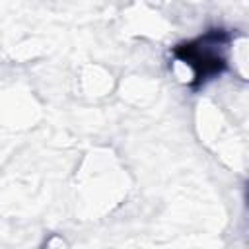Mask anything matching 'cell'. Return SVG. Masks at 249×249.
<instances>
[{
	"label": "cell",
	"mask_w": 249,
	"mask_h": 249,
	"mask_svg": "<svg viewBox=\"0 0 249 249\" xmlns=\"http://www.w3.org/2000/svg\"><path fill=\"white\" fill-rule=\"evenodd\" d=\"M228 41L226 31L212 29L189 43L177 45L171 53L177 78L187 86H200L218 76L228 62Z\"/></svg>",
	"instance_id": "obj_1"
}]
</instances>
